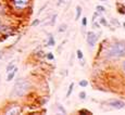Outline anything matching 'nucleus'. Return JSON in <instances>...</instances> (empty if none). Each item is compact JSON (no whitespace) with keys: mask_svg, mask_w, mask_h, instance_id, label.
Here are the masks:
<instances>
[{"mask_svg":"<svg viewBox=\"0 0 125 115\" xmlns=\"http://www.w3.org/2000/svg\"><path fill=\"white\" fill-rule=\"evenodd\" d=\"M31 88H32V84L27 79H19L12 88L10 92V98H12V99L22 98L30 91Z\"/></svg>","mask_w":125,"mask_h":115,"instance_id":"obj_1","label":"nucleus"},{"mask_svg":"<svg viewBox=\"0 0 125 115\" xmlns=\"http://www.w3.org/2000/svg\"><path fill=\"white\" fill-rule=\"evenodd\" d=\"M105 57L108 59H121L125 57V44L124 42H115L107 50Z\"/></svg>","mask_w":125,"mask_h":115,"instance_id":"obj_2","label":"nucleus"},{"mask_svg":"<svg viewBox=\"0 0 125 115\" xmlns=\"http://www.w3.org/2000/svg\"><path fill=\"white\" fill-rule=\"evenodd\" d=\"M10 4L14 11L22 12L28 8L30 0H10Z\"/></svg>","mask_w":125,"mask_h":115,"instance_id":"obj_3","label":"nucleus"},{"mask_svg":"<svg viewBox=\"0 0 125 115\" xmlns=\"http://www.w3.org/2000/svg\"><path fill=\"white\" fill-rule=\"evenodd\" d=\"M98 40V36L95 34V33L93 32H88L87 33V36H86V41H87L88 46L89 47H94L96 45V42H97Z\"/></svg>","mask_w":125,"mask_h":115,"instance_id":"obj_4","label":"nucleus"},{"mask_svg":"<svg viewBox=\"0 0 125 115\" xmlns=\"http://www.w3.org/2000/svg\"><path fill=\"white\" fill-rule=\"evenodd\" d=\"M109 105L115 110H122L125 107V102L122 100H111L109 101Z\"/></svg>","mask_w":125,"mask_h":115,"instance_id":"obj_5","label":"nucleus"},{"mask_svg":"<svg viewBox=\"0 0 125 115\" xmlns=\"http://www.w3.org/2000/svg\"><path fill=\"white\" fill-rule=\"evenodd\" d=\"M4 113L8 114V115H11V114H20L21 113V107L19 105H12L9 109H7L4 111Z\"/></svg>","mask_w":125,"mask_h":115,"instance_id":"obj_6","label":"nucleus"},{"mask_svg":"<svg viewBox=\"0 0 125 115\" xmlns=\"http://www.w3.org/2000/svg\"><path fill=\"white\" fill-rule=\"evenodd\" d=\"M16 72H18V67H14L13 69H12L11 72H9L8 73V77H7V81H11L12 79H13L14 77H15V75H16Z\"/></svg>","mask_w":125,"mask_h":115,"instance_id":"obj_7","label":"nucleus"},{"mask_svg":"<svg viewBox=\"0 0 125 115\" xmlns=\"http://www.w3.org/2000/svg\"><path fill=\"white\" fill-rule=\"evenodd\" d=\"M8 30H10V27H9V26H6L1 21H0V33H7Z\"/></svg>","mask_w":125,"mask_h":115,"instance_id":"obj_8","label":"nucleus"},{"mask_svg":"<svg viewBox=\"0 0 125 115\" xmlns=\"http://www.w3.org/2000/svg\"><path fill=\"white\" fill-rule=\"evenodd\" d=\"M82 7L81 6H77L76 7V15H75V20H80L81 15H82Z\"/></svg>","mask_w":125,"mask_h":115,"instance_id":"obj_9","label":"nucleus"},{"mask_svg":"<svg viewBox=\"0 0 125 115\" xmlns=\"http://www.w3.org/2000/svg\"><path fill=\"white\" fill-rule=\"evenodd\" d=\"M14 67H15V64H14V61H11L10 63L7 65V68H6V71H7V73H9V72H11L12 69H13Z\"/></svg>","mask_w":125,"mask_h":115,"instance_id":"obj_10","label":"nucleus"},{"mask_svg":"<svg viewBox=\"0 0 125 115\" xmlns=\"http://www.w3.org/2000/svg\"><path fill=\"white\" fill-rule=\"evenodd\" d=\"M56 45V41H54V38L51 34L49 35V38H48V46H54Z\"/></svg>","mask_w":125,"mask_h":115,"instance_id":"obj_11","label":"nucleus"},{"mask_svg":"<svg viewBox=\"0 0 125 115\" xmlns=\"http://www.w3.org/2000/svg\"><path fill=\"white\" fill-rule=\"evenodd\" d=\"M73 88H74V83H71L69 86V89H68V92H66V98H69L70 96L72 95V91H73Z\"/></svg>","mask_w":125,"mask_h":115,"instance_id":"obj_12","label":"nucleus"},{"mask_svg":"<svg viewBox=\"0 0 125 115\" xmlns=\"http://www.w3.org/2000/svg\"><path fill=\"white\" fill-rule=\"evenodd\" d=\"M66 29H68V25H66V24H61V25H60V27L58 28V32H59V33H63V32H65Z\"/></svg>","mask_w":125,"mask_h":115,"instance_id":"obj_13","label":"nucleus"},{"mask_svg":"<svg viewBox=\"0 0 125 115\" xmlns=\"http://www.w3.org/2000/svg\"><path fill=\"white\" fill-rule=\"evenodd\" d=\"M99 24H100V25H103V26H107V25H108V22H107V20H105L104 18L100 16V19H99Z\"/></svg>","mask_w":125,"mask_h":115,"instance_id":"obj_14","label":"nucleus"},{"mask_svg":"<svg viewBox=\"0 0 125 115\" xmlns=\"http://www.w3.org/2000/svg\"><path fill=\"white\" fill-rule=\"evenodd\" d=\"M76 56H77V59L78 60H83V58H84L83 52H82V50H80V49L76 51Z\"/></svg>","mask_w":125,"mask_h":115,"instance_id":"obj_15","label":"nucleus"},{"mask_svg":"<svg viewBox=\"0 0 125 115\" xmlns=\"http://www.w3.org/2000/svg\"><path fill=\"white\" fill-rule=\"evenodd\" d=\"M96 10H97V12H99V13H101V12H105V8L102 6H97L96 7Z\"/></svg>","mask_w":125,"mask_h":115,"instance_id":"obj_16","label":"nucleus"},{"mask_svg":"<svg viewBox=\"0 0 125 115\" xmlns=\"http://www.w3.org/2000/svg\"><path fill=\"white\" fill-rule=\"evenodd\" d=\"M80 86H81V87H87V86H88V81L86 80V79L81 80L80 81Z\"/></svg>","mask_w":125,"mask_h":115,"instance_id":"obj_17","label":"nucleus"},{"mask_svg":"<svg viewBox=\"0 0 125 115\" xmlns=\"http://www.w3.org/2000/svg\"><path fill=\"white\" fill-rule=\"evenodd\" d=\"M78 98H80L81 100L86 99V92H85V91H81V92H80V95H78Z\"/></svg>","mask_w":125,"mask_h":115,"instance_id":"obj_18","label":"nucleus"},{"mask_svg":"<svg viewBox=\"0 0 125 115\" xmlns=\"http://www.w3.org/2000/svg\"><path fill=\"white\" fill-rule=\"evenodd\" d=\"M82 25H83V27L85 28L86 26H87V18H85V16H84L83 19H82Z\"/></svg>","mask_w":125,"mask_h":115,"instance_id":"obj_19","label":"nucleus"},{"mask_svg":"<svg viewBox=\"0 0 125 115\" xmlns=\"http://www.w3.org/2000/svg\"><path fill=\"white\" fill-rule=\"evenodd\" d=\"M46 58H47L48 60H51V61H52V60H54V56L51 53V52H49V53L46 54Z\"/></svg>","mask_w":125,"mask_h":115,"instance_id":"obj_20","label":"nucleus"},{"mask_svg":"<svg viewBox=\"0 0 125 115\" xmlns=\"http://www.w3.org/2000/svg\"><path fill=\"white\" fill-rule=\"evenodd\" d=\"M78 113H80V114H91V112L88 111V110L83 109V110H80V111H78Z\"/></svg>","mask_w":125,"mask_h":115,"instance_id":"obj_21","label":"nucleus"},{"mask_svg":"<svg viewBox=\"0 0 125 115\" xmlns=\"http://www.w3.org/2000/svg\"><path fill=\"white\" fill-rule=\"evenodd\" d=\"M39 23H40V21L38 20V19H35V20L32 22V26H33V27H35V26H37Z\"/></svg>","mask_w":125,"mask_h":115,"instance_id":"obj_22","label":"nucleus"},{"mask_svg":"<svg viewBox=\"0 0 125 115\" xmlns=\"http://www.w3.org/2000/svg\"><path fill=\"white\" fill-rule=\"evenodd\" d=\"M58 109H59L60 111H61V112H62V113H63V114H65V113H66V111H65V110H64V107L62 106L61 104H58Z\"/></svg>","mask_w":125,"mask_h":115,"instance_id":"obj_23","label":"nucleus"},{"mask_svg":"<svg viewBox=\"0 0 125 115\" xmlns=\"http://www.w3.org/2000/svg\"><path fill=\"white\" fill-rule=\"evenodd\" d=\"M66 1H68V0H59V1H58V3H57V6H58V7L62 6V4H64Z\"/></svg>","mask_w":125,"mask_h":115,"instance_id":"obj_24","label":"nucleus"},{"mask_svg":"<svg viewBox=\"0 0 125 115\" xmlns=\"http://www.w3.org/2000/svg\"><path fill=\"white\" fill-rule=\"evenodd\" d=\"M56 19H57V14H54L53 16H52V20H51V25H54V23H56Z\"/></svg>","mask_w":125,"mask_h":115,"instance_id":"obj_25","label":"nucleus"},{"mask_svg":"<svg viewBox=\"0 0 125 115\" xmlns=\"http://www.w3.org/2000/svg\"><path fill=\"white\" fill-rule=\"evenodd\" d=\"M93 24H94V27H96V28H99V27H100V24L96 23L95 21H94V22H93Z\"/></svg>","mask_w":125,"mask_h":115,"instance_id":"obj_26","label":"nucleus"},{"mask_svg":"<svg viewBox=\"0 0 125 115\" xmlns=\"http://www.w3.org/2000/svg\"><path fill=\"white\" fill-rule=\"evenodd\" d=\"M122 71L125 74V61H123V63H122Z\"/></svg>","mask_w":125,"mask_h":115,"instance_id":"obj_27","label":"nucleus"},{"mask_svg":"<svg viewBox=\"0 0 125 115\" xmlns=\"http://www.w3.org/2000/svg\"><path fill=\"white\" fill-rule=\"evenodd\" d=\"M2 57H3V50H0V60L2 59Z\"/></svg>","mask_w":125,"mask_h":115,"instance_id":"obj_28","label":"nucleus"},{"mask_svg":"<svg viewBox=\"0 0 125 115\" xmlns=\"http://www.w3.org/2000/svg\"><path fill=\"white\" fill-rule=\"evenodd\" d=\"M123 26H124V27H125V22H124V23H123Z\"/></svg>","mask_w":125,"mask_h":115,"instance_id":"obj_29","label":"nucleus"},{"mask_svg":"<svg viewBox=\"0 0 125 115\" xmlns=\"http://www.w3.org/2000/svg\"><path fill=\"white\" fill-rule=\"evenodd\" d=\"M101 1H107V0H101Z\"/></svg>","mask_w":125,"mask_h":115,"instance_id":"obj_30","label":"nucleus"}]
</instances>
